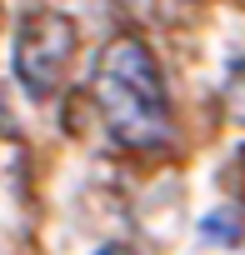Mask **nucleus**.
<instances>
[{
  "label": "nucleus",
  "instance_id": "f257e3e1",
  "mask_svg": "<svg viewBox=\"0 0 245 255\" xmlns=\"http://www.w3.org/2000/svg\"><path fill=\"white\" fill-rule=\"evenodd\" d=\"M90 100L105 125V135L120 150H165L175 140L170 95L155 50L140 35H115L95 70H90Z\"/></svg>",
  "mask_w": 245,
  "mask_h": 255
},
{
  "label": "nucleus",
  "instance_id": "f03ea898",
  "mask_svg": "<svg viewBox=\"0 0 245 255\" xmlns=\"http://www.w3.org/2000/svg\"><path fill=\"white\" fill-rule=\"evenodd\" d=\"M75 45H80V30L65 10L30 5L15 20V35H10V75L20 80V90L30 100H45V95L60 90V80L75 60Z\"/></svg>",
  "mask_w": 245,
  "mask_h": 255
},
{
  "label": "nucleus",
  "instance_id": "20e7f679",
  "mask_svg": "<svg viewBox=\"0 0 245 255\" xmlns=\"http://www.w3.org/2000/svg\"><path fill=\"white\" fill-rule=\"evenodd\" d=\"M95 255H130V250H120V245H105V250H95Z\"/></svg>",
  "mask_w": 245,
  "mask_h": 255
},
{
  "label": "nucleus",
  "instance_id": "7ed1b4c3",
  "mask_svg": "<svg viewBox=\"0 0 245 255\" xmlns=\"http://www.w3.org/2000/svg\"><path fill=\"white\" fill-rule=\"evenodd\" d=\"M225 110H230V120L235 125H245V60L230 70V80H225Z\"/></svg>",
  "mask_w": 245,
  "mask_h": 255
}]
</instances>
